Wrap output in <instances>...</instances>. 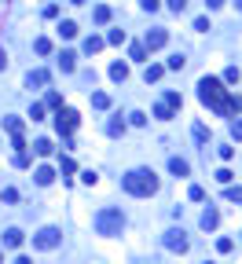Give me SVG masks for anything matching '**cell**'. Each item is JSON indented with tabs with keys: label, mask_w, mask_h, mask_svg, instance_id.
<instances>
[{
	"label": "cell",
	"mask_w": 242,
	"mask_h": 264,
	"mask_svg": "<svg viewBox=\"0 0 242 264\" xmlns=\"http://www.w3.org/2000/svg\"><path fill=\"white\" fill-rule=\"evenodd\" d=\"M121 187L132 198H150V195H158V176H154V169H129L121 176Z\"/></svg>",
	"instance_id": "cell-1"
},
{
	"label": "cell",
	"mask_w": 242,
	"mask_h": 264,
	"mask_svg": "<svg viewBox=\"0 0 242 264\" xmlns=\"http://www.w3.org/2000/svg\"><path fill=\"white\" fill-rule=\"evenodd\" d=\"M198 99L206 106H213L220 118H228V88H224L217 77H202L198 81Z\"/></svg>",
	"instance_id": "cell-2"
},
{
	"label": "cell",
	"mask_w": 242,
	"mask_h": 264,
	"mask_svg": "<svg viewBox=\"0 0 242 264\" xmlns=\"http://www.w3.org/2000/svg\"><path fill=\"white\" fill-rule=\"evenodd\" d=\"M96 231L107 235V239L121 235V231H125V213H121V209H99L96 213Z\"/></svg>",
	"instance_id": "cell-3"
},
{
	"label": "cell",
	"mask_w": 242,
	"mask_h": 264,
	"mask_svg": "<svg viewBox=\"0 0 242 264\" xmlns=\"http://www.w3.org/2000/svg\"><path fill=\"white\" fill-rule=\"evenodd\" d=\"M59 242H63V231L59 228H41L33 235V250H55Z\"/></svg>",
	"instance_id": "cell-4"
},
{
	"label": "cell",
	"mask_w": 242,
	"mask_h": 264,
	"mask_svg": "<svg viewBox=\"0 0 242 264\" xmlns=\"http://www.w3.org/2000/svg\"><path fill=\"white\" fill-rule=\"evenodd\" d=\"M55 129H59V136H70L73 129H77V110H70V106L55 110Z\"/></svg>",
	"instance_id": "cell-5"
},
{
	"label": "cell",
	"mask_w": 242,
	"mask_h": 264,
	"mask_svg": "<svg viewBox=\"0 0 242 264\" xmlns=\"http://www.w3.org/2000/svg\"><path fill=\"white\" fill-rule=\"evenodd\" d=\"M187 231L184 228H173V231H165V250H173V253H187Z\"/></svg>",
	"instance_id": "cell-6"
},
{
	"label": "cell",
	"mask_w": 242,
	"mask_h": 264,
	"mask_svg": "<svg viewBox=\"0 0 242 264\" xmlns=\"http://www.w3.org/2000/svg\"><path fill=\"white\" fill-rule=\"evenodd\" d=\"M165 44H169V29H147V37H143V48L147 52H158V48H165Z\"/></svg>",
	"instance_id": "cell-7"
},
{
	"label": "cell",
	"mask_w": 242,
	"mask_h": 264,
	"mask_svg": "<svg viewBox=\"0 0 242 264\" xmlns=\"http://www.w3.org/2000/svg\"><path fill=\"white\" fill-rule=\"evenodd\" d=\"M22 239H26V235H22L19 228H8V231H4V250H19Z\"/></svg>",
	"instance_id": "cell-8"
},
{
	"label": "cell",
	"mask_w": 242,
	"mask_h": 264,
	"mask_svg": "<svg viewBox=\"0 0 242 264\" xmlns=\"http://www.w3.org/2000/svg\"><path fill=\"white\" fill-rule=\"evenodd\" d=\"M26 85L29 88H44V85H48V70H29L26 73Z\"/></svg>",
	"instance_id": "cell-9"
},
{
	"label": "cell",
	"mask_w": 242,
	"mask_h": 264,
	"mask_svg": "<svg viewBox=\"0 0 242 264\" xmlns=\"http://www.w3.org/2000/svg\"><path fill=\"white\" fill-rule=\"evenodd\" d=\"M33 180L41 183V187H48V183L55 180V169H48V165H37V169H33Z\"/></svg>",
	"instance_id": "cell-10"
},
{
	"label": "cell",
	"mask_w": 242,
	"mask_h": 264,
	"mask_svg": "<svg viewBox=\"0 0 242 264\" xmlns=\"http://www.w3.org/2000/svg\"><path fill=\"white\" fill-rule=\"evenodd\" d=\"M202 228H206V231H217V228H220V213H217L213 206L202 213Z\"/></svg>",
	"instance_id": "cell-11"
},
{
	"label": "cell",
	"mask_w": 242,
	"mask_h": 264,
	"mask_svg": "<svg viewBox=\"0 0 242 264\" xmlns=\"http://www.w3.org/2000/svg\"><path fill=\"white\" fill-rule=\"evenodd\" d=\"M59 70H63V73H73V70H77V55H73V52H63V55H59Z\"/></svg>",
	"instance_id": "cell-12"
},
{
	"label": "cell",
	"mask_w": 242,
	"mask_h": 264,
	"mask_svg": "<svg viewBox=\"0 0 242 264\" xmlns=\"http://www.w3.org/2000/svg\"><path fill=\"white\" fill-rule=\"evenodd\" d=\"M169 173L173 176H191V165L184 158H169Z\"/></svg>",
	"instance_id": "cell-13"
},
{
	"label": "cell",
	"mask_w": 242,
	"mask_h": 264,
	"mask_svg": "<svg viewBox=\"0 0 242 264\" xmlns=\"http://www.w3.org/2000/svg\"><path fill=\"white\" fill-rule=\"evenodd\" d=\"M103 44H107V41L92 33V37H85V52H88V55H99V52H103Z\"/></svg>",
	"instance_id": "cell-14"
},
{
	"label": "cell",
	"mask_w": 242,
	"mask_h": 264,
	"mask_svg": "<svg viewBox=\"0 0 242 264\" xmlns=\"http://www.w3.org/2000/svg\"><path fill=\"white\" fill-rule=\"evenodd\" d=\"M162 73H165V66H158V63H150L147 70H143V81L150 85V81H162Z\"/></svg>",
	"instance_id": "cell-15"
},
{
	"label": "cell",
	"mask_w": 242,
	"mask_h": 264,
	"mask_svg": "<svg viewBox=\"0 0 242 264\" xmlns=\"http://www.w3.org/2000/svg\"><path fill=\"white\" fill-rule=\"evenodd\" d=\"M4 129H8L11 136H22V118H15V114H8V118H4Z\"/></svg>",
	"instance_id": "cell-16"
},
{
	"label": "cell",
	"mask_w": 242,
	"mask_h": 264,
	"mask_svg": "<svg viewBox=\"0 0 242 264\" xmlns=\"http://www.w3.org/2000/svg\"><path fill=\"white\" fill-rule=\"evenodd\" d=\"M59 37H77V22H70V19H63V22H59Z\"/></svg>",
	"instance_id": "cell-17"
},
{
	"label": "cell",
	"mask_w": 242,
	"mask_h": 264,
	"mask_svg": "<svg viewBox=\"0 0 242 264\" xmlns=\"http://www.w3.org/2000/svg\"><path fill=\"white\" fill-rule=\"evenodd\" d=\"M110 81H129V66L125 63H114L110 66Z\"/></svg>",
	"instance_id": "cell-18"
},
{
	"label": "cell",
	"mask_w": 242,
	"mask_h": 264,
	"mask_svg": "<svg viewBox=\"0 0 242 264\" xmlns=\"http://www.w3.org/2000/svg\"><path fill=\"white\" fill-rule=\"evenodd\" d=\"M92 106H96V110H107V106H110V96H107V92H96V96H92Z\"/></svg>",
	"instance_id": "cell-19"
},
{
	"label": "cell",
	"mask_w": 242,
	"mask_h": 264,
	"mask_svg": "<svg viewBox=\"0 0 242 264\" xmlns=\"http://www.w3.org/2000/svg\"><path fill=\"white\" fill-rule=\"evenodd\" d=\"M33 150L41 154V158H48V154H52L55 147H52V139H37V143H33Z\"/></svg>",
	"instance_id": "cell-20"
},
{
	"label": "cell",
	"mask_w": 242,
	"mask_h": 264,
	"mask_svg": "<svg viewBox=\"0 0 242 264\" xmlns=\"http://www.w3.org/2000/svg\"><path fill=\"white\" fill-rule=\"evenodd\" d=\"M33 52H37V55H48V52H52V41H48V37H37V41H33Z\"/></svg>",
	"instance_id": "cell-21"
},
{
	"label": "cell",
	"mask_w": 242,
	"mask_h": 264,
	"mask_svg": "<svg viewBox=\"0 0 242 264\" xmlns=\"http://www.w3.org/2000/svg\"><path fill=\"white\" fill-rule=\"evenodd\" d=\"M173 114H176V110H173L169 103H158V106H154V118H162V121H169Z\"/></svg>",
	"instance_id": "cell-22"
},
{
	"label": "cell",
	"mask_w": 242,
	"mask_h": 264,
	"mask_svg": "<svg viewBox=\"0 0 242 264\" xmlns=\"http://www.w3.org/2000/svg\"><path fill=\"white\" fill-rule=\"evenodd\" d=\"M44 106H52V110H63V96H59V92H48V99H44Z\"/></svg>",
	"instance_id": "cell-23"
},
{
	"label": "cell",
	"mask_w": 242,
	"mask_h": 264,
	"mask_svg": "<svg viewBox=\"0 0 242 264\" xmlns=\"http://www.w3.org/2000/svg\"><path fill=\"white\" fill-rule=\"evenodd\" d=\"M224 198H228V202H238V206H242V187H231V183H228V187H224Z\"/></svg>",
	"instance_id": "cell-24"
},
{
	"label": "cell",
	"mask_w": 242,
	"mask_h": 264,
	"mask_svg": "<svg viewBox=\"0 0 242 264\" xmlns=\"http://www.w3.org/2000/svg\"><path fill=\"white\" fill-rule=\"evenodd\" d=\"M92 15H96V22H99V26H103V22H110V8H107V4H99Z\"/></svg>",
	"instance_id": "cell-25"
},
{
	"label": "cell",
	"mask_w": 242,
	"mask_h": 264,
	"mask_svg": "<svg viewBox=\"0 0 242 264\" xmlns=\"http://www.w3.org/2000/svg\"><path fill=\"white\" fill-rule=\"evenodd\" d=\"M107 132H110V136H121V132H125V121H121V114H117L110 125H107Z\"/></svg>",
	"instance_id": "cell-26"
},
{
	"label": "cell",
	"mask_w": 242,
	"mask_h": 264,
	"mask_svg": "<svg viewBox=\"0 0 242 264\" xmlns=\"http://www.w3.org/2000/svg\"><path fill=\"white\" fill-rule=\"evenodd\" d=\"M187 198H191V202H206V187H198V183H191Z\"/></svg>",
	"instance_id": "cell-27"
},
{
	"label": "cell",
	"mask_w": 242,
	"mask_h": 264,
	"mask_svg": "<svg viewBox=\"0 0 242 264\" xmlns=\"http://www.w3.org/2000/svg\"><path fill=\"white\" fill-rule=\"evenodd\" d=\"M165 103H169L173 110H180V106H184V99H180V92H165Z\"/></svg>",
	"instance_id": "cell-28"
},
{
	"label": "cell",
	"mask_w": 242,
	"mask_h": 264,
	"mask_svg": "<svg viewBox=\"0 0 242 264\" xmlns=\"http://www.w3.org/2000/svg\"><path fill=\"white\" fill-rule=\"evenodd\" d=\"M129 55L136 59V63H143V59H147V48H143V44H132V48H129Z\"/></svg>",
	"instance_id": "cell-29"
},
{
	"label": "cell",
	"mask_w": 242,
	"mask_h": 264,
	"mask_svg": "<svg viewBox=\"0 0 242 264\" xmlns=\"http://www.w3.org/2000/svg\"><path fill=\"white\" fill-rule=\"evenodd\" d=\"M231 180H235V173H231V169H217V183H224V187H228Z\"/></svg>",
	"instance_id": "cell-30"
},
{
	"label": "cell",
	"mask_w": 242,
	"mask_h": 264,
	"mask_svg": "<svg viewBox=\"0 0 242 264\" xmlns=\"http://www.w3.org/2000/svg\"><path fill=\"white\" fill-rule=\"evenodd\" d=\"M44 110H48L44 103H33V106H29V118H33V121H44Z\"/></svg>",
	"instance_id": "cell-31"
},
{
	"label": "cell",
	"mask_w": 242,
	"mask_h": 264,
	"mask_svg": "<svg viewBox=\"0 0 242 264\" xmlns=\"http://www.w3.org/2000/svg\"><path fill=\"white\" fill-rule=\"evenodd\" d=\"M107 44H125V29H110V33H107Z\"/></svg>",
	"instance_id": "cell-32"
},
{
	"label": "cell",
	"mask_w": 242,
	"mask_h": 264,
	"mask_svg": "<svg viewBox=\"0 0 242 264\" xmlns=\"http://www.w3.org/2000/svg\"><path fill=\"white\" fill-rule=\"evenodd\" d=\"M0 198H4L8 206H15V202H19V191H15V187H4V191H0Z\"/></svg>",
	"instance_id": "cell-33"
},
{
	"label": "cell",
	"mask_w": 242,
	"mask_h": 264,
	"mask_svg": "<svg viewBox=\"0 0 242 264\" xmlns=\"http://www.w3.org/2000/svg\"><path fill=\"white\" fill-rule=\"evenodd\" d=\"M224 81H228V85H238V66H228V70H224Z\"/></svg>",
	"instance_id": "cell-34"
},
{
	"label": "cell",
	"mask_w": 242,
	"mask_h": 264,
	"mask_svg": "<svg viewBox=\"0 0 242 264\" xmlns=\"http://www.w3.org/2000/svg\"><path fill=\"white\" fill-rule=\"evenodd\" d=\"M59 169H63V176H70L77 165H73V158H59Z\"/></svg>",
	"instance_id": "cell-35"
},
{
	"label": "cell",
	"mask_w": 242,
	"mask_h": 264,
	"mask_svg": "<svg viewBox=\"0 0 242 264\" xmlns=\"http://www.w3.org/2000/svg\"><path fill=\"white\" fill-rule=\"evenodd\" d=\"M217 250H220V253H231L235 242H231V239H217Z\"/></svg>",
	"instance_id": "cell-36"
},
{
	"label": "cell",
	"mask_w": 242,
	"mask_h": 264,
	"mask_svg": "<svg viewBox=\"0 0 242 264\" xmlns=\"http://www.w3.org/2000/svg\"><path fill=\"white\" fill-rule=\"evenodd\" d=\"M15 165L26 169V165H29V154H26V150H15Z\"/></svg>",
	"instance_id": "cell-37"
},
{
	"label": "cell",
	"mask_w": 242,
	"mask_h": 264,
	"mask_svg": "<svg viewBox=\"0 0 242 264\" xmlns=\"http://www.w3.org/2000/svg\"><path fill=\"white\" fill-rule=\"evenodd\" d=\"M184 63H187L184 55H173V59H169V70H184Z\"/></svg>",
	"instance_id": "cell-38"
},
{
	"label": "cell",
	"mask_w": 242,
	"mask_h": 264,
	"mask_svg": "<svg viewBox=\"0 0 242 264\" xmlns=\"http://www.w3.org/2000/svg\"><path fill=\"white\" fill-rule=\"evenodd\" d=\"M194 139H202V143H206V139H209V129H206V125H194Z\"/></svg>",
	"instance_id": "cell-39"
},
{
	"label": "cell",
	"mask_w": 242,
	"mask_h": 264,
	"mask_svg": "<svg viewBox=\"0 0 242 264\" xmlns=\"http://www.w3.org/2000/svg\"><path fill=\"white\" fill-rule=\"evenodd\" d=\"M81 180H85V183H88V187H92V183H96V180H99V176H96V173H92V169H85V173H81Z\"/></svg>",
	"instance_id": "cell-40"
},
{
	"label": "cell",
	"mask_w": 242,
	"mask_h": 264,
	"mask_svg": "<svg viewBox=\"0 0 242 264\" xmlns=\"http://www.w3.org/2000/svg\"><path fill=\"white\" fill-rule=\"evenodd\" d=\"M129 118H132V125H147V114H140V110H132Z\"/></svg>",
	"instance_id": "cell-41"
},
{
	"label": "cell",
	"mask_w": 242,
	"mask_h": 264,
	"mask_svg": "<svg viewBox=\"0 0 242 264\" xmlns=\"http://www.w3.org/2000/svg\"><path fill=\"white\" fill-rule=\"evenodd\" d=\"M231 139H242V121H231Z\"/></svg>",
	"instance_id": "cell-42"
},
{
	"label": "cell",
	"mask_w": 242,
	"mask_h": 264,
	"mask_svg": "<svg viewBox=\"0 0 242 264\" xmlns=\"http://www.w3.org/2000/svg\"><path fill=\"white\" fill-rule=\"evenodd\" d=\"M169 8H173V11L180 15V11H184V8H187V0H169Z\"/></svg>",
	"instance_id": "cell-43"
},
{
	"label": "cell",
	"mask_w": 242,
	"mask_h": 264,
	"mask_svg": "<svg viewBox=\"0 0 242 264\" xmlns=\"http://www.w3.org/2000/svg\"><path fill=\"white\" fill-rule=\"evenodd\" d=\"M143 4V11H158V0H140Z\"/></svg>",
	"instance_id": "cell-44"
},
{
	"label": "cell",
	"mask_w": 242,
	"mask_h": 264,
	"mask_svg": "<svg viewBox=\"0 0 242 264\" xmlns=\"http://www.w3.org/2000/svg\"><path fill=\"white\" fill-rule=\"evenodd\" d=\"M0 70H8V52L0 48Z\"/></svg>",
	"instance_id": "cell-45"
},
{
	"label": "cell",
	"mask_w": 242,
	"mask_h": 264,
	"mask_svg": "<svg viewBox=\"0 0 242 264\" xmlns=\"http://www.w3.org/2000/svg\"><path fill=\"white\" fill-rule=\"evenodd\" d=\"M224 4V0H206V8H220Z\"/></svg>",
	"instance_id": "cell-46"
},
{
	"label": "cell",
	"mask_w": 242,
	"mask_h": 264,
	"mask_svg": "<svg viewBox=\"0 0 242 264\" xmlns=\"http://www.w3.org/2000/svg\"><path fill=\"white\" fill-rule=\"evenodd\" d=\"M15 264H33V260H29V257H15Z\"/></svg>",
	"instance_id": "cell-47"
},
{
	"label": "cell",
	"mask_w": 242,
	"mask_h": 264,
	"mask_svg": "<svg viewBox=\"0 0 242 264\" xmlns=\"http://www.w3.org/2000/svg\"><path fill=\"white\" fill-rule=\"evenodd\" d=\"M235 8H238V11H242V0H235Z\"/></svg>",
	"instance_id": "cell-48"
},
{
	"label": "cell",
	"mask_w": 242,
	"mask_h": 264,
	"mask_svg": "<svg viewBox=\"0 0 242 264\" xmlns=\"http://www.w3.org/2000/svg\"><path fill=\"white\" fill-rule=\"evenodd\" d=\"M70 4H85V0H70Z\"/></svg>",
	"instance_id": "cell-49"
},
{
	"label": "cell",
	"mask_w": 242,
	"mask_h": 264,
	"mask_svg": "<svg viewBox=\"0 0 242 264\" xmlns=\"http://www.w3.org/2000/svg\"><path fill=\"white\" fill-rule=\"evenodd\" d=\"M0 264H4V253H0Z\"/></svg>",
	"instance_id": "cell-50"
},
{
	"label": "cell",
	"mask_w": 242,
	"mask_h": 264,
	"mask_svg": "<svg viewBox=\"0 0 242 264\" xmlns=\"http://www.w3.org/2000/svg\"><path fill=\"white\" fill-rule=\"evenodd\" d=\"M206 264H209V260H206Z\"/></svg>",
	"instance_id": "cell-51"
}]
</instances>
